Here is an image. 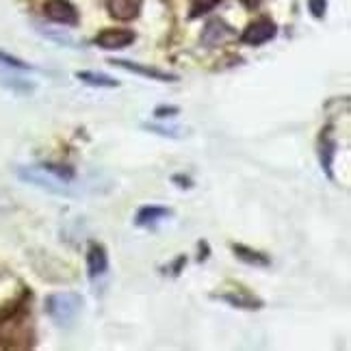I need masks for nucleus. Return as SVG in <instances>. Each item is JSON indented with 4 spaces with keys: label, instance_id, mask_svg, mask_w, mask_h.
<instances>
[{
    "label": "nucleus",
    "instance_id": "nucleus-22",
    "mask_svg": "<svg viewBox=\"0 0 351 351\" xmlns=\"http://www.w3.org/2000/svg\"><path fill=\"white\" fill-rule=\"evenodd\" d=\"M171 182L178 186V189H193V180L189 178V176H182V173H173L171 176Z\"/></svg>",
    "mask_w": 351,
    "mask_h": 351
},
{
    "label": "nucleus",
    "instance_id": "nucleus-12",
    "mask_svg": "<svg viewBox=\"0 0 351 351\" xmlns=\"http://www.w3.org/2000/svg\"><path fill=\"white\" fill-rule=\"evenodd\" d=\"M171 215H173L171 208L156 206V204H147V206H141L137 210V215H134V226H137V228H154L158 221L171 217Z\"/></svg>",
    "mask_w": 351,
    "mask_h": 351
},
{
    "label": "nucleus",
    "instance_id": "nucleus-24",
    "mask_svg": "<svg viewBox=\"0 0 351 351\" xmlns=\"http://www.w3.org/2000/svg\"><path fill=\"white\" fill-rule=\"evenodd\" d=\"M197 250H199V254H197V263H204V261L208 258V254H210L208 241H199V243H197Z\"/></svg>",
    "mask_w": 351,
    "mask_h": 351
},
{
    "label": "nucleus",
    "instance_id": "nucleus-20",
    "mask_svg": "<svg viewBox=\"0 0 351 351\" xmlns=\"http://www.w3.org/2000/svg\"><path fill=\"white\" fill-rule=\"evenodd\" d=\"M0 63L3 65H9V67H16V70H33V67L26 63V61H22V59H18V57H13V55H9V52H3L0 50Z\"/></svg>",
    "mask_w": 351,
    "mask_h": 351
},
{
    "label": "nucleus",
    "instance_id": "nucleus-19",
    "mask_svg": "<svg viewBox=\"0 0 351 351\" xmlns=\"http://www.w3.org/2000/svg\"><path fill=\"white\" fill-rule=\"evenodd\" d=\"M178 115H180V106H176V104H158L154 109L156 119H173Z\"/></svg>",
    "mask_w": 351,
    "mask_h": 351
},
{
    "label": "nucleus",
    "instance_id": "nucleus-9",
    "mask_svg": "<svg viewBox=\"0 0 351 351\" xmlns=\"http://www.w3.org/2000/svg\"><path fill=\"white\" fill-rule=\"evenodd\" d=\"M213 300L226 302L228 306L239 308V310H263L265 308V302L261 297H256L254 293H250L245 289H234L230 293H215Z\"/></svg>",
    "mask_w": 351,
    "mask_h": 351
},
{
    "label": "nucleus",
    "instance_id": "nucleus-25",
    "mask_svg": "<svg viewBox=\"0 0 351 351\" xmlns=\"http://www.w3.org/2000/svg\"><path fill=\"white\" fill-rule=\"evenodd\" d=\"M241 5L245 9H250V11H254V9H258L263 5V0H241Z\"/></svg>",
    "mask_w": 351,
    "mask_h": 351
},
{
    "label": "nucleus",
    "instance_id": "nucleus-10",
    "mask_svg": "<svg viewBox=\"0 0 351 351\" xmlns=\"http://www.w3.org/2000/svg\"><path fill=\"white\" fill-rule=\"evenodd\" d=\"M109 271V254L102 243L91 241L87 247V276L89 280H98Z\"/></svg>",
    "mask_w": 351,
    "mask_h": 351
},
{
    "label": "nucleus",
    "instance_id": "nucleus-16",
    "mask_svg": "<svg viewBox=\"0 0 351 351\" xmlns=\"http://www.w3.org/2000/svg\"><path fill=\"white\" fill-rule=\"evenodd\" d=\"M219 3H223V0H189V18H202L206 16V13H210L215 7H217Z\"/></svg>",
    "mask_w": 351,
    "mask_h": 351
},
{
    "label": "nucleus",
    "instance_id": "nucleus-5",
    "mask_svg": "<svg viewBox=\"0 0 351 351\" xmlns=\"http://www.w3.org/2000/svg\"><path fill=\"white\" fill-rule=\"evenodd\" d=\"M106 63H111L113 67H119V70H126L132 74H139L143 78H150V80H158V83H178L180 76L178 74H171L165 70H158V67L152 65H143V63H134V61H126V59H109Z\"/></svg>",
    "mask_w": 351,
    "mask_h": 351
},
{
    "label": "nucleus",
    "instance_id": "nucleus-8",
    "mask_svg": "<svg viewBox=\"0 0 351 351\" xmlns=\"http://www.w3.org/2000/svg\"><path fill=\"white\" fill-rule=\"evenodd\" d=\"M137 33L130 29H104L96 35L93 44L102 50H124L134 44Z\"/></svg>",
    "mask_w": 351,
    "mask_h": 351
},
{
    "label": "nucleus",
    "instance_id": "nucleus-3",
    "mask_svg": "<svg viewBox=\"0 0 351 351\" xmlns=\"http://www.w3.org/2000/svg\"><path fill=\"white\" fill-rule=\"evenodd\" d=\"M317 154H319V163H321V171L328 176L332 182H336L334 176V160L339 156V139H336L334 128L326 126L319 134L317 141Z\"/></svg>",
    "mask_w": 351,
    "mask_h": 351
},
{
    "label": "nucleus",
    "instance_id": "nucleus-1",
    "mask_svg": "<svg viewBox=\"0 0 351 351\" xmlns=\"http://www.w3.org/2000/svg\"><path fill=\"white\" fill-rule=\"evenodd\" d=\"M85 308V297L74 291H63V293H52L46 297L44 310L46 315L61 328H70L78 321L80 313Z\"/></svg>",
    "mask_w": 351,
    "mask_h": 351
},
{
    "label": "nucleus",
    "instance_id": "nucleus-18",
    "mask_svg": "<svg viewBox=\"0 0 351 351\" xmlns=\"http://www.w3.org/2000/svg\"><path fill=\"white\" fill-rule=\"evenodd\" d=\"M143 130H150L154 134H160V137H169V139H180V128H167V126H158V124H141Z\"/></svg>",
    "mask_w": 351,
    "mask_h": 351
},
{
    "label": "nucleus",
    "instance_id": "nucleus-2",
    "mask_svg": "<svg viewBox=\"0 0 351 351\" xmlns=\"http://www.w3.org/2000/svg\"><path fill=\"white\" fill-rule=\"evenodd\" d=\"M18 178L26 184H33L42 191H48L52 195H59V197H76L78 191L74 189V182H65L61 178H57L55 173L46 171L42 165H35V167H20L18 169Z\"/></svg>",
    "mask_w": 351,
    "mask_h": 351
},
{
    "label": "nucleus",
    "instance_id": "nucleus-21",
    "mask_svg": "<svg viewBox=\"0 0 351 351\" xmlns=\"http://www.w3.org/2000/svg\"><path fill=\"white\" fill-rule=\"evenodd\" d=\"M308 11L313 18L323 20L328 13V0H308Z\"/></svg>",
    "mask_w": 351,
    "mask_h": 351
},
{
    "label": "nucleus",
    "instance_id": "nucleus-23",
    "mask_svg": "<svg viewBox=\"0 0 351 351\" xmlns=\"http://www.w3.org/2000/svg\"><path fill=\"white\" fill-rule=\"evenodd\" d=\"M184 265H186V256H178L171 265H169V271H171V276H180L182 274V269H184Z\"/></svg>",
    "mask_w": 351,
    "mask_h": 351
},
{
    "label": "nucleus",
    "instance_id": "nucleus-17",
    "mask_svg": "<svg viewBox=\"0 0 351 351\" xmlns=\"http://www.w3.org/2000/svg\"><path fill=\"white\" fill-rule=\"evenodd\" d=\"M46 171L55 173L57 178L65 180V182H76V169L70 167V165H59V163H44L42 165Z\"/></svg>",
    "mask_w": 351,
    "mask_h": 351
},
{
    "label": "nucleus",
    "instance_id": "nucleus-4",
    "mask_svg": "<svg viewBox=\"0 0 351 351\" xmlns=\"http://www.w3.org/2000/svg\"><path fill=\"white\" fill-rule=\"evenodd\" d=\"M276 35H278V24L271 18L263 16V18H256L254 22H250L245 29H243V33L239 35V39L247 46H263L267 42H271Z\"/></svg>",
    "mask_w": 351,
    "mask_h": 351
},
{
    "label": "nucleus",
    "instance_id": "nucleus-7",
    "mask_svg": "<svg viewBox=\"0 0 351 351\" xmlns=\"http://www.w3.org/2000/svg\"><path fill=\"white\" fill-rule=\"evenodd\" d=\"M44 16L50 22L63 24V26H78V22H80L78 9L70 3V0H46Z\"/></svg>",
    "mask_w": 351,
    "mask_h": 351
},
{
    "label": "nucleus",
    "instance_id": "nucleus-13",
    "mask_svg": "<svg viewBox=\"0 0 351 351\" xmlns=\"http://www.w3.org/2000/svg\"><path fill=\"white\" fill-rule=\"evenodd\" d=\"M232 254L241 263H245L250 267H261V269L271 267V258H269V254L258 252L254 247H247V245H243V243H232Z\"/></svg>",
    "mask_w": 351,
    "mask_h": 351
},
{
    "label": "nucleus",
    "instance_id": "nucleus-14",
    "mask_svg": "<svg viewBox=\"0 0 351 351\" xmlns=\"http://www.w3.org/2000/svg\"><path fill=\"white\" fill-rule=\"evenodd\" d=\"M74 76L80 80V83H85L89 87H100V89H115L119 87V80H115L113 76L109 74H102V72H91V70H83V72H74Z\"/></svg>",
    "mask_w": 351,
    "mask_h": 351
},
{
    "label": "nucleus",
    "instance_id": "nucleus-11",
    "mask_svg": "<svg viewBox=\"0 0 351 351\" xmlns=\"http://www.w3.org/2000/svg\"><path fill=\"white\" fill-rule=\"evenodd\" d=\"M143 9V0H106V11L113 20L130 22L137 20Z\"/></svg>",
    "mask_w": 351,
    "mask_h": 351
},
{
    "label": "nucleus",
    "instance_id": "nucleus-15",
    "mask_svg": "<svg viewBox=\"0 0 351 351\" xmlns=\"http://www.w3.org/2000/svg\"><path fill=\"white\" fill-rule=\"evenodd\" d=\"M29 300H31V293H24L22 297H18L16 302L5 304L3 308H0V328L7 326V323H13L16 319H20V315H24L26 302H29Z\"/></svg>",
    "mask_w": 351,
    "mask_h": 351
},
{
    "label": "nucleus",
    "instance_id": "nucleus-6",
    "mask_svg": "<svg viewBox=\"0 0 351 351\" xmlns=\"http://www.w3.org/2000/svg\"><path fill=\"white\" fill-rule=\"evenodd\" d=\"M234 37H237V31L230 24L221 18H213L204 24V31H202L199 42L206 48H217V46H223L226 42H230V39H234Z\"/></svg>",
    "mask_w": 351,
    "mask_h": 351
}]
</instances>
